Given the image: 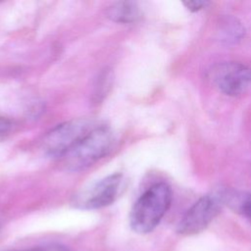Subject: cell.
I'll list each match as a JSON object with an SVG mask.
<instances>
[{
    "mask_svg": "<svg viewBox=\"0 0 251 251\" xmlns=\"http://www.w3.org/2000/svg\"><path fill=\"white\" fill-rule=\"evenodd\" d=\"M224 25L222 27L223 39L227 42H235L239 40L244 34V28L233 18H227L223 23Z\"/></svg>",
    "mask_w": 251,
    "mask_h": 251,
    "instance_id": "obj_8",
    "label": "cell"
},
{
    "mask_svg": "<svg viewBox=\"0 0 251 251\" xmlns=\"http://www.w3.org/2000/svg\"><path fill=\"white\" fill-rule=\"evenodd\" d=\"M212 80L224 94L240 95L251 87V67L237 62L219 64L212 71Z\"/></svg>",
    "mask_w": 251,
    "mask_h": 251,
    "instance_id": "obj_6",
    "label": "cell"
},
{
    "mask_svg": "<svg viewBox=\"0 0 251 251\" xmlns=\"http://www.w3.org/2000/svg\"><path fill=\"white\" fill-rule=\"evenodd\" d=\"M172 202V189L165 182L150 186L136 200L129 214V225L136 233L152 231L167 213Z\"/></svg>",
    "mask_w": 251,
    "mask_h": 251,
    "instance_id": "obj_1",
    "label": "cell"
},
{
    "mask_svg": "<svg viewBox=\"0 0 251 251\" xmlns=\"http://www.w3.org/2000/svg\"><path fill=\"white\" fill-rule=\"evenodd\" d=\"M97 126L88 119H75L60 124L44 136L43 150L49 156L63 157Z\"/></svg>",
    "mask_w": 251,
    "mask_h": 251,
    "instance_id": "obj_3",
    "label": "cell"
},
{
    "mask_svg": "<svg viewBox=\"0 0 251 251\" xmlns=\"http://www.w3.org/2000/svg\"><path fill=\"white\" fill-rule=\"evenodd\" d=\"M37 251H70L66 246L58 243H51L43 246H37Z\"/></svg>",
    "mask_w": 251,
    "mask_h": 251,
    "instance_id": "obj_11",
    "label": "cell"
},
{
    "mask_svg": "<svg viewBox=\"0 0 251 251\" xmlns=\"http://www.w3.org/2000/svg\"><path fill=\"white\" fill-rule=\"evenodd\" d=\"M241 209L242 212L251 219V195L248 196L247 198H245V200L242 202L241 204Z\"/></svg>",
    "mask_w": 251,
    "mask_h": 251,
    "instance_id": "obj_12",
    "label": "cell"
},
{
    "mask_svg": "<svg viewBox=\"0 0 251 251\" xmlns=\"http://www.w3.org/2000/svg\"><path fill=\"white\" fill-rule=\"evenodd\" d=\"M114 133L105 125H98L62 158L70 171L84 170L108 155L114 145Z\"/></svg>",
    "mask_w": 251,
    "mask_h": 251,
    "instance_id": "obj_2",
    "label": "cell"
},
{
    "mask_svg": "<svg viewBox=\"0 0 251 251\" xmlns=\"http://www.w3.org/2000/svg\"><path fill=\"white\" fill-rule=\"evenodd\" d=\"M122 186L123 175L112 174L79 190L73 197V205L83 210L107 207L117 200Z\"/></svg>",
    "mask_w": 251,
    "mask_h": 251,
    "instance_id": "obj_4",
    "label": "cell"
},
{
    "mask_svg": "<svg viewBox=\"0 0 251 251\" xmlns=\"http://www.w3.org/2000/svg\"><path fill=\"white\" fill-rule=\"evenodd\" d=\"M223 203V197L208 194L198 199L182 216L177 231L181 234H195L205 229L219 214Z\"/></svg>",
    "mask_w": 251,
    "mask_h": 251,
    "instance_id": "obj_5",
    "label": "cell"
},
{
    "mask_svg": "<svg viewBox=\"0 0 251 251\" xmlns=\"http://www.w3.org/2000/svg\"><path fill=\"white\" fill-rule=\"evenodd\" d=\"M16 251H37L36 247L33 248H29V249H24V250H16Z\"/></svg>",
    "mask_w": 251,
    "mask_h": 251,
    "instance_id": "obj_13",
    "label": "cell"
},
{
    "mask_svg": "<svg viewBox=\"0 0 251 251\" xmlns=\"http://www.w3.org/2000/svg\"><path fill=\"white\" fill-rule=\"evenodd\" d=\"M108 17L117 23H130L138 19L140 11L134 2L122 1L112 4L107 10Z\"/></svg>",
    "mask_w": 251,
    "mask_h": 251,
    "instance_id": "obj_7",
    "label": "cell"
},
{
    "mask_svg": "<svg viewBox=\"0 0 251 251\" xmlns=\"http://www.w3.org/2000/svg\"><path fill=\"white\" fill-rule=\"evenodd\" d=\"M15 128L16 125L12 120L0 116V141H4L9 138L15 131Z\"/></svg>",
    "mask_w": 251,
    "mask_h": 251,
    "instance_id": "obj_9",
    "label": "cell"
},
{
    "mask_svg": "<svg viewBox=\"0 0 251 251\" xmlns=\"http://www.w3.org/2000/svg\"><path fill=\"white\" fill-rule=\"evenodd\" d=\"M183 4L188 10H190L192 12H197V11L205 8L209 4V2H207V1H186Z\"/></svg>",
    "mask_w": 251,
    "mask_h": 251,
    "instance_id": "obj_10",
    "label": "cell"
}]
</instances>
